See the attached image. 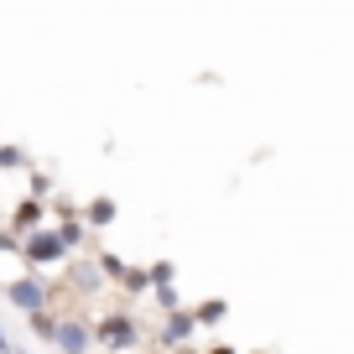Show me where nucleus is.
<instances>
[{
  "label": "nucleus",
  "mask_w": 354,
  "mask_h": 354,
  "mask_svg": "<svg viewBox=\"0 0 354 354\" xmlns=\"http://www.w3.org/2000/svg\"><path fill=\"white\" fill-rule=\"evenodd\" d=\"M94 344H100V349H115V354H131V349H141V323H136L131 313H110V318L94 323Z\"/></svg>",
  "instance_id": "obj_1"
},
{
  "label": "nucleus",
  "mask_w": 354,
  "mask_h": 354,
  "mask_svg": "<svg viewBox=\"0 0 354 354\" xmlns=\"http://www.w3.org/2000/svg\"><path fill=\"white\" fill-rule=\"evenodd\" d=\"M6 302H11V308H21L26 318H32V313L53 308V292H47L37 277H6Z\"/></svg>",
  "instance_id": "obj_2"
},
{
  "label": "nucleus",
  "mask_w": 354,
  "mask_h": 354,
  "mask_svg": "<svg viewBox=\"0 0 354 354\" xmlns=\"http://www.w3.org/2000/svg\"><path fill=\"white\" fill-rule=\"evenodd\" d=\"M68 255V245H63V234L57 230H37V234H26L21 240V261L26 266H57Z\"/></svg>",
  "instance_id": "obj_3"
},
{
  "label": "nucleus",
  "mask_w": 354,
  "mask_h": 354,
  "mask_svg": "<svg viewBox=\"0 0 354 354\" xmlns=\"http://www.w3.org/2000/svg\"><path fill=\"white\" fill-rule=\"evenodd\" d=\"M53 349H63V354H88V349H94V328H88L84 318H57Z\"/></svg>",
  "instance_id": "obj_4"
},
{
  "label": "nucleus",
  "mask_w": 354,
  "mask_h": 354,
  "mask_svg": "<svg viewBox=\"0 0 354 354\" xmlns=\"http://www.w3.org/2000/svg\"><path fill=\"white\" fill-rule=\"evenodd\" d=\"M42 209H47L42 198H21V203H16V214H11V234H16V240H26V234L47 230V224H42Z\"/></svg>",
  "instance_id": "obj_5"
},
{
  "label": "nucleus",
  "mask_w": 354,
  "mask_h": 354,
  "mask_svg": "<svg viewBox=\"0 0 354 354\" xmlns=\"http://www.w3.org/2000/svg\"><path fill=\"white\" fill-rule=\"evenodd\" d=\"M193 333H198V318H193V313H167V323H162V344H188Z\"/></svg>",
  "instance_id": "obj_6"
},
{
  "label": "nucleus",
  "mask_w": 354,
  "mask_h": 354,
  "mask_svg": "<svg viewBox=\"0 0 354 354\" xmlns=\"http://www.w3.org/2000/svg\"><path fill=\"white\" fill-rule=\"evenodd\" d=\"M57 234H63V245H68V250H78V245H84L88 240V224H78L73 219V209H68V203H57Z\"/></svg>",
  "instance_id": "obj_7"
},
{
  "label": "nucleus",
  "mask_w": 354,
  "mask_h": 354,
  "mask_svg": "<svg viewBox=\"0 0 354 354\" xmlns=\"http://www.w3.org/2000/svg\"><path fill=\"white\" fill-rule=\"evenodd\" d=\"M84 224H88V230H104V224H115V198L84 203Z\"/></svg>",
  "instance_id": "obj_8"
},
{
  "label": "nucleus",
  "mask_w": 354,
  "mask_h": 354,
  "mask_svg": "<svg viewBox=\"0 0 354 354\" xmlns=\"http://www.w3.org/2000/svg\"><path fill=\"white\" fill-rule=\"evenodd\" d=\"M224 297H209V302H198V308H193V318H198V328H214V323H224Z\"/></svg>",
  "instance_id": "obj_9"
},
{
  "label": "nucleus",
  "mask_w": 354,
  "mask_h": 354,
  "mask_svg": "<svg viewBox=\"0 0 354 354\" xmlns=\"http://www.w3.org/2000/svg\"><path fill=\"white\" fill-rule=\"evenodd\" d=\"M125 292H136V297H141V292H151V271H141V266H125Z\"/></svg>",
  "instance_id": "obj_10"
},
{
  "label": "nucleus",
  "mask_w": 354,
  "mask_h": 354,
  "mask_svg": "<svg viewBox=\"0 0 354 354\" xmlns=\"http://www.w3.org/2000/svg\"><path fill=\"white\" fill-rule=\"evenodd\" d=\"M32 328H37V339H47V344H53V333H57V318H53V308L32 313Z\"/></svg>",
  "instance_id": "obj_11"
},
{
  "label": "nucleus",
  "mask_w": 354,
  "mask_h": 354,
  "mask_svg": "<svg viewBox=\"0 0 354 354\" xmlns=\"http://www.w3.org/2000/svg\"><path fill=\"white\" fill-rule=\"evenodd\" d=\"M162 287H172V261H156L151 266V292H162Z\"/></svg>",
  "instance_id": "obj_12"
},
{
  "label": "nucleus",
  "mask_w": 354,
  "mask_h": 354,
  "mask_svg": "<svg viewBox=\"0 0 354 354\" xmlns=\"http://www.w3.org/2000/svg\"><path fill=\"white\" fill-rule=\"evenodd\" d=\"M0 167H6V172H21V167H26V156L16 151V146H0Z\"/></svg>",
  "instance_id": "obj_13"
},
{
  "label": "nucleus",
  "mask_w": 354,
  "mask_h": 354,
  "mask_svg": "<svg viewBox=\"0 0 354 354\" xmlns=\"http://www.w3.org/2000/svg\"><path fill=\"white\" fill-rule=\"evenodd\" d=\"M100 266H104V277H125V261H120V255H100Z\"/></svg>",
  "instance_id": "obj_14"
},
{
  "label": "nucleus",
  "mask_w": 354,
  "mask_h": 354,
  "mask_svg": "<svg viewBox=\"0 0 354 354\" xmlns=\"http://www.w3.org/2000/svg\"><path fill=\"white\" fill-rule=\"evenodd\" d=\"M0 354H21V349H16V344L6 339V333H0Z\"/></svg>",
  "instance_id": "obj_15"
},
{
  "label": "nucleus",
  "mask_w": 354,
  "mask_h": 354,
  "mask_svg": "<svg viewBox=\"0 0 354 354\" xmlns=\"http://www.w3.org/2000/svg\"><path fill=\"white\" fill-rule=\"evenodd\" d=\"M209 354H240V349H230V344H214V349Z\"/></svg>",
  "instance_id": "obj_16"
}]
</instances>
